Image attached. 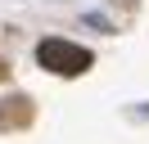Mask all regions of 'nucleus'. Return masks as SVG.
Instances as JSON below:
<instances>
[{"mask_svg":"<svg viewBox=\"0 0 149 144\" xmlns=\"http://www.w3.org/2000/svg\"><path fill=\"white\" fill-rule=\"evenodd\" d=\"M36 63L50 68V72H59V77H81L91 68V50H81L72 41H41L36 45Z\"/></svg>","mask_w":149,"mask_h":144,"instance_id":"f257e3e1","label":"nucleus"},{"mask_svg":"<svg viewBox=\"0 0 149 144\" xmlns=\"http://www.w3.org/2000/svg\"><path fill=\"white\" fill-rule=\"evenodd\" d=\"M0 81H9V63H5V59H0Z\"/></svg>","mask_w":149,"mask_h":144,"instance_id":"7ed1b4c3","label":"nucleus"},{"mask_svg":"<svg viewBox=\"0 0 149 144\" xmlns=\"http://www.w3.org/2000/svg\"><path fill=\"white\" fill-rule=\"evenodd\" d=\"M32 117H36L32 99H23V95H9L5 104H0V131H23V126H32Z\"/></svg>","mask_w":149,"mask_h":144,"instance_id":"f03ea898","label":"nucleus"}]
</instances>
